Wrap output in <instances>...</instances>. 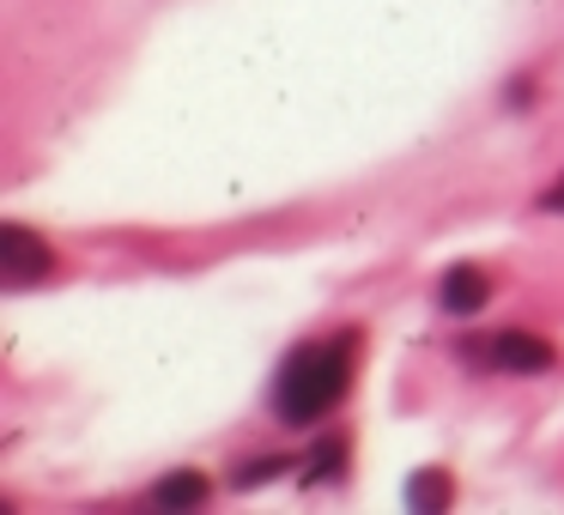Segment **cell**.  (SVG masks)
<instances>
[{
    "label": "cell",
    "instance_id": "277c9868",
    "mask_svg": "<svg viewBox=\"0 0 564 515\" xmlns=\"http://www.w3.org/2000/svg\"><path fill=\"white\" fill-rule=\"evenodd\" d=\"M437 304L449 309V316H479V309L491 304L486 267H474V261H455V267L437 280Z\"/></svg>",
    "mask_w": 564,
    "mask_h": 515
},
{
    "label": "cell",
    "instance_id": "6da1fadb",
    "mask_svg": "<svg viewBox=\"0 0 564 515\" xmlns=\"http://www.w3.org/2000/svg\"><path fill=\"white\" fill-rule=\"evenodd\" d=\"M346 382H352V346L346 340L304 346V352L285 358L280 382H273V413L285 425H316L346 401Z\"/></svg>",
    "mask_w": 564,
    "mask_h": 515
},
{
    "label": "cell",
    "instance_id": "ba28073f",
    "mask_svg": "<svg viewBox=\"0 0 564 515\" xmlns=\"http://www.w3.org/2000/svg\"><path fill=\"white\" fill-rule=\"evenodd\" d=\"M273 473H292V461H249V467H237V485H261V479H273Z\"/></svg>",
    "mask_w": 564,
    "mask_h": 515
},
{
    "label": "cell",
    "instance_id": "5b68a950",
    "mask_svg": "<svg viewBox=\"0 0 564 515\" xmlns=\"http://www.w3.org/2000/svg\"><path fill=\"white\" fill-rule=\"evenodd\" d=\"M200 503H207L200 473H171L164 485H152V509H200Z\"/></svg>",
    "mask_w": 564,
    "mask_h": 515
},
{
    "label": "cell",
    "instance_id": "9c48e42d",
    "mask_svg": "<svg viewBox=\"0 0 564 515\" xmlns=\"http://www.w3.org/2000/svg\"><path fill=\"white\" fill-rule=\"evenodd\" d=\"M540 207H546V212H564V176L546 188V195H540Z\"/></svg>",
    "mask_w": 564,
    "mask_h": 515
},
{
    "label": "cell",
    "instance_id": "3957f363",
    "mask_svg": "<svg viewBox=\"0 0 564 515\" xmlns=\"http://www.w3.org/2000/svg\"><path fill=\"white\" fill-rule=\"evenodd\" d=\"M467 358H474V364H486V370H516V376H534V370L552 364V346L540 340V333L510 328V333H491V340H467Z\"/></svg>",
    "mask_w": 564,
    "mask_h": 515
},
{
    "label": "cell",
    "instance_id": "52a82bcc",
    "mask_svg": "<svg viewBox=\"0 0 564 515\" xmlns=\"http://www.w3.org/2000/svg\"><path fill=\"white\" fill-rule=\"evenodd\" d=\"M406 503H413V509H431V503H449V479L443 473H413V491H406Z\"/></svg>",
    "mask_w": 564,
    "mask_h": 515
},
{
    "label": "cell",
    "instance_id": "8992f818",
    "mask_svg": "<svg viewBox=\"0 0 564 515\" xmlns=\"http://www.w3.org/2000/svg\"><path fill=\"white\" fill-rule=\"evenodd\" d=\"M334 473H346V442L328 437V442H322V449L304 461V485H328Z\"/></svg>",
    "mask_w": 564,
    "mask_h": 515
},
{
    "label": "cell",
    "instance_id": "7a4b0ae2",
    "mask_svg": "<svg viewBox=\"0 0 564 515\" xmlns=\"http://www.w3.org/2000/svg\"><path fill=\"white\" fill-rule=\"evenodd\" d=\"M55 255L50 243H43L37 231H25V224H0V285L7 292H25V285L50 280Z\"/></svg>",
    "mask_w": 564,
    "mask_h": 515
}]
</instances>
